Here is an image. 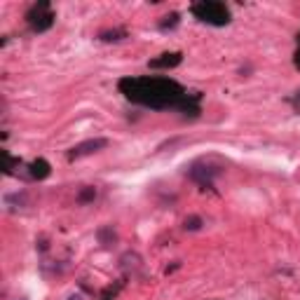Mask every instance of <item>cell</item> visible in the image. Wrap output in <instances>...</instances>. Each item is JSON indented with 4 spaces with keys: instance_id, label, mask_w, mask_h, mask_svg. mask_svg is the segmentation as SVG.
Returning a JSON list of instances; mask_svg holds the SVG:
<instances>
[{
    "instance_id": "cell-1",
    "label": "cell",
    "mask_w": 300,
    "mask_h": 300,
    "mask_svg": "<svg viewBox=\"0 0 300 300\" xmlns=\"http://www.w3.org/2000/svg\"><path fill=\"white\" fill-rule=\"evenodd\" d=\"M195 14L202 17V21H211V24H228V21H230V19H228L230 14H228V10H225L223 5H211V2L197 5Z\"/></svg>"
},
{
    "instance_id": "cell-2",
    "label": "cell",
    "mask_w": 300,
    "mask_h": 300,
    "mask_svg": "<svg viewBox=\"0 0 300 300\" xmlns=\"http://www.w3.org/2000/svg\"><path fill=\"white\" fill-rule=\"evenodd\" d=\"M221 171H223V167H211L209 162L202 159V162H195V164L190 167V176H193L195 181H199L202 185H209Z\"/></svg>"
},
{
    "instance_id": "cell-3",
    "label": "cell",
    "mask_w": 300,
    "mask_h": 300,
    "mask_svg": "<svg viewBox=\"0 0 300 300\" xmlns=\"http://www.w3.org/2000/svg\"><path fill=\"white\" fill-rule=\"evenodd\" d=\"M106 145H108V139H89V141H82V143L75 145V148L68 153V157H71V159H80V157H85V155L99 153Z\"/></svg>"
},
{
    "instance_id": "cell-4",
    "label": "cell",
    "mask_w": 300,
    "mask_h": 300,
    "mask_svg": "<svg viewBox=\"0 0 300 300\" xmlns=\"http://www.w3.org/2000/svg\"><path fill=\"white\" fill-rule=\"evenodd\" d=\"M50 7L42 2V5H35L31 12H28V24L33 26V31H45V28L52 26V14H47V17H42V12H47Z\"/></svg>"
},
{
    "instance_id": "cell-5",
    "label": "cell",
    "mask_w": 300,
    "mask_h": 300,
    "mask_svg": "<svg viewBox=\"0 0 300 300\" xmlns=\"http://www.w3.org/2000/svg\"><path fill=\"white\" fill-rule=\"evenodd\" d=\"M45 176H50V164L45 159L33 162L31 164V178H45Z\"/></svg>"
},
{
    "instance_id": "cell-6",
    "label": "cell",
    "mask_w": 300,
    "mask_h": 300,
    "mask_svg": "<svg viewBox=\"0 0 300 300\" xmlns=\"http://www.w3.org/2000/svg\"><path fill=\"white\" fill-rule=\"evenodd\" d=\"M5 202H7V204H17V207H26L28 195L24 190H21V193H12V195H5Z\"/></svg>"
},
{
    "instance_id": "cell-7",
    "label": "cell",
    "mask_w": 300,
    "mask_h": 300,
    "mask_svg": "<svg viewBox=\"0 0 300 300\" xmlns=\"http://www.w3.org/2000/svg\"><path fill=\"white\" fill-rule=\"evenodd\" d=\"M115 239H118V235L113 232V228H101V230H99V242H101L104 247H110Z\"/></svg>"
},
{
    "instance_id": "cell-8",
    "label": "cell",
    "mask_w": 300,
    "mask_h": 300,
    "mask_svg": "<svg viewBox=\"0 0 300 300\" xmlns=\"http://www.w3.org/2000/svg\"><path fill=\"white\" fill-rule=\"evenodd\" d=\"M124 35H127L124 31H120V28H115V31H104V33H101L99 38L104 40V42H118V40H122V38H124Z\"/></svg>"
},
{
    "instance_id": "cell-9",
    "label": "cell",
    "mask_w": 300,
    "mask_h": 300,
    "mask_svg": "<svg viewBox=\"0 0 300 300\" xmlns=\"http://www.w3.org/2000/svg\"><path fill=\"white\" fill-rule=\"evenodd\" d=\"M183 228L190 230V232H197V230L202 228V218H199V216H188L185 223H183Z\"/></svg>"
},
{
    "instance_id": "cell-10",
    "label": "cell",
    "mask_w": 300,
    "mask_h": 300,
    "mask_svg": "<svg viewBox=\"0 0 300 300\" xmlns=\"http://www.w3.org/2000/svg\"><path fill=\"white\" fill-rule=\"evenodd\" d=\"M178 64H181V54H171V59H162V61H150L153 68H157V66H178Z\"/></svg>"
},
{
    "instance_id": "cell-11",
    "label": "cell",
    "mask_w": 300,
    "mask_h": 300,
    "mask_svg": "<svg viewBox=\"0 0 300 300\" xmlns=\"http://www.w3.org/2000/svg\"><path fill=\"white\" fill-rule=\"evenodd\" d=\"M178 26V14L174 12V14H169V17H164V21H159V28L162 31H167V28H176Z\"/></svg>"
},
{
    "instance_id": "cell-12",
    "label": "cell",
    "mask_w": 300,
    "mask_h": 300,
    "mask_svg": "<svg viewBox=\"0 0 300 300\" xmlns=\"http://www.w3.org/2000/svg\"><path fill=\"white\" fill-rule=\"evenodd\" d=\"M94 197H96V190H94V188H87V190H82V193L78 195V202L85 204V202H91Z\"/></svg>"
},
{
    "instance_id": "cell-13",
    "label": "cell",
    "mask_w": 300,
    "mask_h": 300,
    "mask_svg": "<svg viewBox=\"0 0 300 300\" xmlns=\"http://www.w3.org/2000/svg\"><path fill=\"white\" fill-rule=\"evenodd\" d=\"M66 300H82V296H78V293H75V296H68Z\"/></svg>"
},
{
    "instance_id": "cell-14",
    "label": "cell",
    "mask_w": 300,
    "mask_h": 300,
    "mask_svg": "<svg viewBox=\"0 0 300 300\" xmlns=\"http://www.w3.org/2000/svg\"><path fill=\"white\" fill-rule=\"evenodd\" d=\"M21 300H26V298H21Z\"/></svg>"
}]
</instances>
